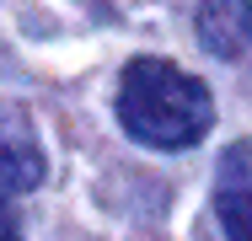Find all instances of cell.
Here are the masks:
<instances>
[{
  "mask_svg": "<svg viewBox=\"0 0 252 241\" xmlns=\"http://www.w3.org/2000/svg\"><path fill=\"white\" fill-rule=\"evenodd\" d=\"M118 118L140 145L156 150H188L209 134L215 102L188 70L166 59H134L118 81Z\"/></svg>",
  "mask_w": 252,
  "mask_h": 241,
  "instance_id": "obj_1",
  "label": "cell"
},
{
  "mask_svg": "<svg viewBox=\"0 0 252 241\" xmlns=\"http://www.w3.org/2000/svg\"><path fill=\"white\" fill-rule=\"evenodd\" d=\"M199 38L220 59H242L252 43V5L247 0H199Z\"/></svg>",
  "mask_w": 252,
  "mask_h": 241,
  "instance_id": "obj_2",
  "label": "cell"
},
{
  "mask_svg": "<svg viewBox=\"0 0 252 241\" xmlns=\"http://www.w3.org/2000/svg\"><path fill=\"white\" fill-rule=\"evenodd\" d=\"M0 182L16 193L43 182V150L22 118H0Z\"/></svg>",
  "mask_w": 252,
  "mask_h": 241,
  "instance_id": "obj_3",
  "label": "cell"
},
{
  "mask_svg": "<svg viewBox=\"0 0 252 241\" xmlns=\"http://www.w3.org/2000/svg\"><path fill=\"white\" fill-rule=\"evenodd\" d=\"M220 220H225V236L247 241V220H252V193H247V145L225 150V166H220Z\"/></svg>",
  "mask_w": 252,
  "mask_h": 241,
  "instance_id": "obj_4",
  "label": "cell"
},
{
  "mask_svg": "<svg viewBox=\"0 0 252 241\" xmlns=\"http://www.w3.org/2000/svg\"><path fill=\"white\" fill-rule=\"evenodd\" d=\"M0 241H22V231H16V214H11V198H5V188H0Z\"/></svg>",
  "mask_w": 252,
  "mask_h": 241,
  "instance_id": "obj_5",
  "label": "cell"
}]
</instances>
